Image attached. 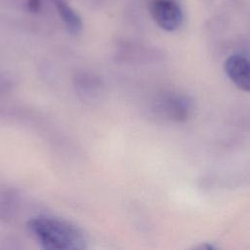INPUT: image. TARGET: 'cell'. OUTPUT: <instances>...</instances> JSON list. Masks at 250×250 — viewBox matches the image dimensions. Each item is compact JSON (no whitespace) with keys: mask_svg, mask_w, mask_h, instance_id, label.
<instances>
[{"mask_svg":"<svg viewBox=\"0 0 250 250\" xmlns=\"http://www.w3.org/2000/svg\"><path fill=\"white\" fill-rule=\"evenodd\" d=\"M28 229L44 249L81 250L86 248L82 230L63 219L38 216L28 221Z\"/></svg>","mask_w":250,"mask_h":250,"instance_id":"cell-1","label":"cell"},{"mask_svg":"<svg viewBox=\"0 0 250 250\" xmlns=\"http://www.w3.org/2000/svg\"><path fill=\"white\" fill-rule=\"evenodd\" d=\"M152 18L164 30L177 29L183 21V12L173 0H153L150 6Z\"/></svg>","mask_w":250,"mask_h":250,"instance_id":"cell-2","label":"cell"},{"mask_svg":"<svg viewBox=\"0 0 250 250\" xmlns=\"http://www.w3.org/2000/svg\"><path fill=\"white\" fill-rule=\"evenodd\" d=\"M225 70L237 88L250 92V60L248 58L240 54L229 56L226 60Z\"/></svg>","mask_w":250,"mask_h":250,"instance_id":"cell-3","label":"cell"},{"mask_svg":"<svg viewBox=\"0 0 250 250\" xmlns=\"http://www.w3.org/2000/svg\"><path fill=\"white\" fill-rule=\"evenodd\" d=\"M159 110L168 118L176 121H185L191 110L190 102L182 95L167 94L158 102Z\"/></svg>","mask_w":250,"mask_h":250,"instance_id":"cell-4","label":"cell"},{"mask_svg":"<svg viewBox=\"0 0 250 250\" xmlns=\"http://www.w3.org/2000/svg\"><path fill=\"white\" fill-rule=\"evenodd\" d=\"M55 5L67 29L73 34L78 33L82 28L81 20L73 9L69 7L66 0L58 1L55 3Z\"/></svg>","mask_w":250,"mask_h":250,"instance_id":"cell-5","label":"cell"},{"mask_svg":"<svg viewBox=\"0 0 250 250\" xmlns=\"http://www.w3.org/2000/svg\"><path fill=\"white\" fill-rule=\"evenodd\" d=\"M44 0H28L27 1V7H28V10L31 11V12H38L42 6V3H43ZM53 1L54 3L58 2V1H61V0H51Z\"/></svg>","mask_w":250,"mask_h":250,"instance_id":"cell-6","label":"cell"}]
</instances>
